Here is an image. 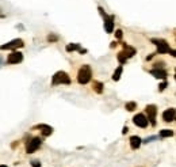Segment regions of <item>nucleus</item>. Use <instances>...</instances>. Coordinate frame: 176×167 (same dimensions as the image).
Returning a JSON list of instances; mask_svg holds the SVG:
<instances>
[{
	"label": "nucleus",
	"mask_w": 176,
	"mask_h": 167,
	"mask_svg": "<svg viewBox=\"0 0 176 167\" xmlns=\"http://www.w3.org/2000/svg\"><path fill=\"white\" fill-rule=\"evenodd\" d=\"M99 11H100V14L103 15V18H105L106 31H107V33H112V30H114V17H112V15H107L102 7H99Z\"/></svg>",
	"instance_id": "3"
},
{
	"label": "nucleus",
	"mask_w": 176,
	"mask_h": 167,
	"mask_svg": "<svg viewBox=\"0 0 176 167\" xmlns=\"http://www.w3.org/2000/svg\"><path fill=\"white\" fill-rule=\"evenodd\" d=\"M145 112L148 113V121L152 125H156V114H157V108L156 105H148L145 108Z\"/></svg>",
	"instance_id": "4"
},
{
	"label": "nucleus",
	"mask_w": 176,
	"mask_h": 167,
	"mask_svg": "<svg viewBox=\"0 0 176 167\" xmlns=\"http://www.w3.org/2000/svg\"><path fill=\"white\" fill-rule=\"evenodd\" d=\"M152 42L157 46V52L159 53H168L169 52V45L165 40H156L152 38Z\"/></svg>",
	"instance_id": "5"
},
{
	"label": "nucleus",
	"mask_w": 176,
	"mask_h": 167,
	"mask_svg": "<svg viewBox=\"0 0 176 167\" xmlns=\"http://www.w3.org/2000/svg\"><path fill=\"white\" fill-rule=\"evenodd\" d=\"M92 89L95 90V93L102 94V93H103V83H100V82H98V80H94Z\"/></svg>",
	"instance_id": "15"
},
{
	"label": "nucleus",
	"mask_w": 176,
	"mask_h": 167,
	"mask_svg": "<svg viewBox=\"0 0 176 167\" xmlns=\"http://www.w3.org/2000/svg\"><path fill=\"white\" fill-rule=\"evenodd\" d=\"M125 109H126L127 112H133V110L137 109V103L136 102H127L126 105H125Z\"/></svg>",
	"instance_id": "18"
},
{
	"label": "nucleus",
	"mask_w": 176,
	"mask_h": 167,
	"mask_svg": "<svg viewBox=\"0 0 176 167\" xmlns=\"http://www.w3.org/2000/svg\"><path fill=\"white\" fill-rule=\"evenodd\" d=\"M122 71H123V68H122V65H119V67L115 69V72L112 74V80L118 82L119 79H121V75H122Z\"/></svg>",
	"instance_id": "16"
},
{
	"label": "nucleus",
	"mask_w": 176,
	"mask_h": 167,
	"mask_svg": "<svg viewBox=\"0 0 176 167\" xmlns=\"http://www.w3.org/2000/svg\"><path fill=\"white\" fill-rule=\"evenodd\" d=\"M31 167H41L39 160H31Z\"/></svg>",
	"instance_id": "22"
},
{
	"label": "nucleus",
	"mask_w": 176,
	"mask_h": 167,
	"mask_svg": "<svg viewBox=\"0 0 176 167\" xmlns=\"http://www.w3.org/2000/svg\"><path fill=\"white\" fill-rule=\"evenodd\" d=\"M127 132H129V129H127V127H125V128H123V131H122V133H123V135H126V133H127Z\"/></svg>",
	"instance_id": "26"
},
{
	"label": "nucleus",
	"mask_w": 176,
	"mask_h": 167,
	"mask_svg": "<svg viewBox=\"0 0 176 167\" xmlns=\"http://www.w3.org/2000/svg\"><path fill=\"white\" fill-rule=\"evenodd\" d=\"M92 78V71L90 65H83L77 72V82L80 84H87Z\"/></svg>",
	"instance_id": "1"
},
{
	"label": "nucleus",
	"mask_w": 176,
	"mask_h": 167,
	"mask_svg": "<svg viewBox=\"0 0 176 167\" xmlns=\"http://www.w3.org/2000/svg\"><path fill=\"white\" fill-rule=\"evenodd\" d=\"M167 86H168V83H167V80H164V82H163V83L159 86V90H160V91H164V90L167 89Z\"/></svg>",
	"instance_id": "21"
},
{
	"label": "nucleus",
	"mask_w": 176,
	"mask_h": 167,
	"mask_svg": "<svg viewBox=\"0 0 176 167\" xmlns=\"http://www.w3.org/2000/svg\"><path fill=\"white\" fill-rule=\"evenodd\" d=\"M117 57H118V61H119V64H125V63L127 61V57H126V55H125L123 52H119Z\"/></svg>",
	"instance_id": "19"
},
{
	"label": "nucleus",
	"mask_w": 176,
	"mask_h": 167,
	"mask_svg": "<svg viewBox=\"0 0 176 167\" xmlns=\"http://www.w3.org/2000/svg\"><path fill=\"white\" fill-rule=\"evenodd\" d=\"M150 74L157 79H164V80L167 79V76H168L167 71H164V69H161V68H153L152 71H150Z\"/></svg>",
	"instance_id": "11"
},
{
	"label": "nucleus",
	"mask_w": 176,
	"mask_h": 167,
	"mask_svg": "<svg viewBox=\"0 0 176 167\" xmlns=\"http://www.w3.org/2000/svg\"><path fill=\"white\" fill-rule=\"evenodd\" d=\"M133 122H134V125H137V127H140V128H146L148 124H149L148 118L144 114H141V113H140V114H137V116H134Z\"/></svg>",
	"instance_id": "8"
},
{
	"label": "nucleus",
	"mask_w": 176,
	"mask_h": 167,
	"mask_svg": "<svg viewBox=\"0 0 176 167\" xmlns=\"http://www.w3.org/2000/svg\"><path fill=\"white\" fill-rule=\"evenodd\" d=\"M163 64H164V63H156L155 68H163Z\"/></svg>",
	"instance_id": "25"
},
{
	"label": "nucleus",
	"mask_w": 176,
	"mask_h": 167,
	"mask_svg": "<svg viewBox=\"0 0 176 167\" xmlns=\"http://www.w3.org/2000/svg\"><path fill=\"white\" fill-rule=\"evenodd\" d=\"M174 136V131H171V129H163V131H160V137H171Z\"/></svg>",
	"instance_id": "17"
},
{
	"label": "nucleus",
	"mask_w": 176,
	"mask_h": 167,
	"mask_svg": "<svg viewBox=\"0 0 176 167\" xmlns=\"http://www.w3.org/2000/svg\"><path fill=\"white\" fill-rule=\"evenodd\" d=\"M67 52H73V50H79L80 49V45L79 44H69V45H67Z\"/></svg>",
	"instance_id": "20"
},
{
	"label": "nucleus",
	"mask_w": 176,
	"mask_h": 167,
	"mask_svg": "<svg viewBox=\"0 0 176 167\" xmlns=\"http://www.w3.org/2000/svg\"><path fill=\"white\" fill-rule=\"evenodd\" d=\"M22 46H24L23 40H12L11 42H8V44H4V45H2V46H0V49H2V50H11V49L22 48Z\"/></svg>",
	"instance_id": "7"
},
{
	"label": "nucleus",
	"mask_w": 176,
	"mask_h": 167,
	"mask_svg": "<svg viewBox=\"0 0 176 167\" xmlns=\"http://www.w3.org/2000/svg\"><path fill=\"white\" fill-rule=\"evenodd\" d=\"M0 167H7V166H4V165H2V166H0Z\"/></svg>",
	"instance_id": "27"
},
{
	"label": "nucleus",
	"mask_w": 176,
	"mask_h": 167,
	"mask_svg": "<svg viewBox=\"0 0 176 167\" xmlns=\"http://www.w3.org/2000/svg\"><path fill=\"white\" fill-rule=\"evenodd\" d=\"M35 128L41 129V133H42V136H45V137H48V136H50V135L53 133V128H52V127H49V125H43V124H41V125H37Z\"/></svg>",
	"instance_id": "12"
},
{
	"label": "nucleus",
	"mask_w": 176,
	"mask_h": 167,
	"mask_svg": "<svg viewBox=\"0 0 176 167\" xmlns=\"http://www.w3.org/2000/svg\"><path fill=\"white\" fill-rule=\"evenodd\" d=\"M163 120L165 122H172L175 120V109L174 108H169L167 109L164 113H163Z\"/></svg>",
	"instance_id": "10"
},
{
	"label": "nucleus",
	"mask_w": 176,
	"mask_h": 167,
	"mask_svg": "<svg viewBox=\"0 0 176 167\" xmlns=\"http://www.w3.org/2000/svg\"><path fill=\"white\" fill-rule=\"evenodd\" d=\"M122 36H123L122 30H117V31H115V37H117L118 40H121V38H122Z\"/></svg>",
	"instance_id": "23"
},
{
	"label": "nucleus",
	"mask_w": 176,
	"mask_h": 167,
	"mask_svg": "<svg viewBox=\"0 0 176 167\" xmlns=\"http://www.w3.org/2000/svg\"><path fill=\"white\" fill-rule=\"evenodd\" d=\"M41 144H42V139H39V137H34V139H31V141H29V144H27V148H26L27 154H33V152H35V151L41 147Z\"/></svg>",
	"instance_id": "6"
},
{
	"label": "nucleus",
	"mask_w": 176,
	"mask_h": 167,
	"mask_svg": "<svg viewBox=\"0 0 176 167\" xmlns=\"http://www.w3.org/2000/svg\"><path fill=\"white\" fill-rule=\"evenodd\" d=\"M23 60V55L18 50H14L11 55H8V59H7V63L8 64H18Z\"/></svg>",
	"instance_id": "9"
},
{
	"label": "nucleus",
	"mask_w": 176,
	"mask_h": 167,
	"mask_svg": "<svg viewBox=\"0 0 176 167\" xmlns=\"http://www.w3.org/2000/svg\"><path fill=\"white\" fill-rule=\"evenodd\" d=\"M48 40L50 41V42H53V41H57L58 37H57V36H53V34H50V36L48 37Z\"/></svg>",
	"instance_id": "24"
},
{
	"label": "nucleus",
	"mask_w": 176,
	"mask_h": 167,
	"mask_svg": "<svg viewBox=\"0 0 176 167\" xmlns=\"http://www.w3.org/2000/svg\"><path fill=\"white\" fill-rule=\"evenodd\" d=\"M122 45H123V53L125 55H126V57L129 59V57H133L134 55H136V49L134 48H131V46H129L127 44H122Z\"/></svg>",
	"instance_id": "14"
},
{
	"label": "nucleus",
	"mask_w": 176,
	"mask_h": 167,
	"mask_svg": "<svg viewBox=\"0 0 176 167\" xmlns=\"http://www.w3.org/2000/svg\"><path fill=\"white\" fill-rule=\"evenodd\" d=\"M141 143H142L141 137H138V136H131L130 137V147H131V150H137V148H140Z\"/></svg>",
	"instance_id": "13"
},
{
	"label": "nucleus",
	"mask_w": 176,
	"mask_h": 167,
	"mask_svg": "<svg viewBox=\"0 0 176 167\" xmlns=\"http://www.w3.org/2000/svg\"><path fill=\"white\" fill-rule=\"evenodd\" d=\"M52 84L57 86V84H71V78L68 76L67 72L64 71H58L54 74V76L52 79Z\"/></svg>",
	"instance_id": "2"
}]
</instances>
